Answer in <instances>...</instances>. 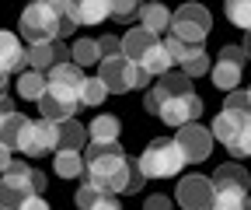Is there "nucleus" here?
I'll return each mask as SVG.
<instances>
[{"label":"nucleus","mask_w":251,"mask_h":210,"mask_svg":"<svg viewBox=\"0 0 251 210\" xmlns=\"http://www.w3.org/2000/svg\"><path fill=\"white\" fill-rule=\"evenodd\" d=\"M87 182L108 196H119L129 186V158L122 144H87Z\"/></svg>","instance_id":"nucleus-1"},{"label":"nucleus","mask_w":251,"mask_h":210,"mask_svg":"<svg viewBox=\"0 0 251 210\" xmlns=\"http://www.w3.org/2000/svg\"><path fill=\"white\" fill-rule=\"evenodd\" d=\"M21 35L31 46H42V42H59L63 35H70L77 21L70 18V4H59V0H46V4H31L21 11Z\"/></svg>","instance_id":"nucleus-2"},{"label":"nucleus","mask_w":251,"mask_h":210,"mask_svg":"<svg viewBox=\"0 0 251 210\" xmlns=\"http://www.w3.org/2000/svg\"><path fill=\"white\" fill-rule=\"evenodd\" d=\"M251 189V175L237 161H227L213 172V210H244Z\"/></svg>","instance_id":"nucleus-3"},{"label":"nucleus","mask_w":251,"mask_h":210,"mask_svg":"<svg viewBox=\"0 0 251 210\" xmlns=\"http://www.w3.org/2000/svg\"><path fill=\"white\" fill-rule=\"evenodd\" d=\"M136 161H140L147 179H175L188 165L185 154H181V147L175 144V137H153Z\"/></svg>","instance_id":"nucleus-4"},{"label":"nucleus","mask_w":251,"mask_h":210,"mask_svg":"<svg viewBox=\"0 0 251 210\" xmlns=\"http://www.w3.org/2000/svg\"><path fill=\"white\" fill-rule=\"evenodd\" d=\"M98 77L105 81L108 88V95H126V91H133V88H147L153 77L140 70V63H133V60H126V56H108L98 63Z\"/></svg>","instance_id":"nucleus-5"},{"label":"nucleus","mask_w":251,"mask_h":210,"mask_svg":"<svg viewBox=\"0 0 251 210\" xmlns=\"http://www.w3.org/2000/svg\"><path fill=\"white\" fill-rule=\"evenodd\" d=\"M35 172L39 168H31L25 161H14L4 179H0V210H21L31 196H39L35 193Z\"/></svg>","instance_id":"nucleus-6"},{"label":"nucleus","mask_w":251,"mask_h":210,"mask_svg":"<svg viewBox=\"0 0 251 210\" xmlns=\"http://www.w3.org/2000/svg\"><path fill=\"white\" fill-rule=\"evenodd\" d=\"M213 28V14L202 4H181L171 18V35L188 42V46H202V39Z\"/></svg>","instance_id":"nucleus-7"},{"label":"nucleus","mask_w":251,"mask_h":210,"mask_svg":"<svg viewBox=\"0 0 251 210\" xmlns=\"http://www.w3.org/2000/svg\"><path fill=\"white\" fill-rule=\"evenodd\" d=\"M244 46H224L220 49V56L213 60V70H209V77H213V84L220 88V91H237V84H241V70H244Z\"/></svg>","instance_id":"nucleus-8"},{"label":"nucleus","mask_w":251,"mask_h":210,"mask_svg":"<svg viewBox=\"0 0 251 210\" xmlns=\"http://www.w3.org/2000/svg\"><path fill=\"white\" fill-rule=\"evenodd\" d=\"M49 95L52 98H63V102H70V105H80V95H84V70L77 63H59L52 67L49 74Z\"/></svg>","instance_id":"nucleus-9"},{"label":"nucleus","mask_w":251,"mask_h":210,"mask_svg":"<svg viewBox=\"0 0 251 210\" xmlns=\"http://www.w3.org/2000/svg\"><path fill=\"white\" fill-rule=\"evenodd\" d=\"M56 123H46V119H28V126L21 130V140H18V151L28 154V158H42L49 151H56Z\"/></svg>","instance_id":"nucleus-10"},{"label":"nucleus","mask_w":251,"mask_h":210,"mask_svg":"<svg viewBox=\"0 0 251 210\" xmlns=\"http://www.w3.org/2000/svg\"><path fill=\"white\" fill-rule=\"evenodd\" d=\"M164 119L168 126H192L196 119L202 116V98L192 91V95H164V105H161V112H157Z\"/></svg>","instance_id":"nucleus-11"},{"label":"nucleus","mask_w":251,"mask_h":210,"mask_svg":"<svg viewBox=\"0 0 251 210\" xmlns=\"http://www.w3.org/2000/svg\"><path fill=\"white\" fill-rule=\"evenodd\" d=\"M175 200L181 210H213V179L206 175H181L175 189Z\"/></svg>","instance_id":"nucleus-12"},{"label":"nucleus","mask_w":251,"mask_h":210,"mask_svg":"<svg viewBox=\"0 0 251 210\" xmlns=\"http://www.w3.org/2000/svg\"><path fill=\"white\" fill-rule=\"evenodd\" d=\"M175 144L181 147L185 161L199 165V161H206V158H209V151H213V130H206V126H199V123L181 126V130H178V137H175Z\"/></svg>","instance_id":"nucleus-13"},{"label":"nucleus","mask_w":251,"mask_h":210,"mask_svg":"<svg viewBox=\"0 0 251 210\" xmlns=\"http://www.w3.org/2000/svg\"><path fill=\"white\" fill-rule=\"evenodd\" d=\"M59 63H74L70 60V46L67 42H42V46H28V70L49 74Z\"/></svg>","instance_id":"nucleus-14"},{"label":"nucleus","mask_w":251,"mask_h":210,"mask_svg":"<svg viewBox=\"0 0 251 210\" xmlns=\"http://www.w3.org/2000/svg\"><path fill=\"white\" fill-rule=\"evenodd\" d=\"M28 67V49L14 32H0V70L4 74H25Z\"/></svg>","instance_id":"nucleus-15"},{"label":"nucleus","mask_w":251,"mask_h":210,"mask_svg":"<svg viewBox=\"0 0 251 210\" xmlns=\"http://www.w3.org/2000/svg\"><path fill=\"white\" fill-rule=\"evenodd\" d=\"M70 18L77 25H101L105 18H112V4L108 0H77L70 4Z\"/></svg>","instance_id":"nucleus-16"},{"label":"nucleus","mask_w":251,"mask_h":210,"mask_svg":"<svg viewBox=\"0 0 251 210\" xmlns=\"http://www.w3.org/2000/svg\"><path fill=\"white\" fill-rule=\"evenodd\" d=\"M153 42H157V35H150L143 25L140 28H129V32L122 35V56L133 60V63H140V60L153 49Z\"/></svg>","instance_id":"nucleus-17"},{"label":"nucleus","mask_w":251,"mask_h":210,"mask_svg":"<svg viewBox=\"0 0 251 210\" xmlns=\"http://www.w3.org/2000/svg\"><path fill=\"white\" fill-rule=\"evenodd\" d=\"M119 130H122L119 119L108 116V112H101V116H94V119H91L87 137H91V144H119Z\"/></svg>","instance_id":"nucleus-18"},{"label":"nucleus","mask_w":251,"mask_h":210,"mask_svg":"<svg viewBox=\"0 0 251 210\" xmlns=\"http://www.w3.org/2000/svg\"><path fill=\"white\" fill-rule=\"evenodd\" d=\"M171 67H175V60H171L164 42H153V49L140 60V70L150 74V77H164V74H171Z\"/></svg>","instance_id":"nucleus-19"},{"label":"nucleus","mask_w":251,"mask_h":210,"mask_svg":"<svg viewBox=\"0 0 251 210\" xmlns=\"http://www.w3.org/2000/svg\"><path fill=\"white\" fill-rule=\"evenodd\" d=\"M56 137H59L56 151H80L87 140V126L77 119H67V123H56Z\"/></svg>","instance_id":"nucleus-20"},{"label":"nucleus","mask_w":251,"mask_h":210,"mask_svg":"<svg viewBox=\"0 0 251 210\" xmlns=\"http://www.w3.org/2000/svg\"><path fill=\"white\" fill-rule=\"evenodd\" d=\"M46 91H49V77H46V74H39V70H25V74L18 77V95H21V98H28V102H42Z\"/></svg>","instance_id":"nucleus-21"},{"label":"nucleus","mask_w":251,"mask_h":210,"mask_svg":"<svg viewBox=\"0 0 251 210\" xmlns=\"http://www.w3.org/2000/svg\"><path fill=\"white\" fill-rule=\"evenodd\" d=\"M77 109H80V105H70V102H63V98H52L49 91H46V98L39 102V112H42L46 123H67V119H74Z\"/></svg>","instance_id":"nucleus-22"},{"label":"nucleus","mask_w":251,"mask_h":210,"mask_svg":"<svg viewBox=\"0 0 251 210\" xmlns=\"http://www.w3.org/2000/svg\"><path fill=\"white\" fill-rule=\"evenodd\" d=\"M171 11L168 7H161V4H147V7H140V21H143V28L150 35H157V32H168L171 28Z\"/></svg>","instance_id":"nucleus-23"},{"label":"nucleus","mask_w":251,"mask_h":210,"mask_svg":"<svg viewBox=\"0 0 251 210\" xmlns=\"http://www.w3.org/2000/svg\"><path fill=\"white\" fill-rule=\"evenodd\" d=\"M56 175L59 179H77L87 172V161L80 158V151H56V161H52Z\"/></svg>","instance_id":"nucleus-24"},{"label":"nucleus","mask_w":251,"mask_h":210,"mask_svg":"<svg viewBox=\"0 0 251 210\" xmlns=\"http://www.w3.org/2000/svg\"><path fill=\"white\" fill-rule=\"evenodd\" d=\"M70 56L77 67H91V63H101V49H98V39H74L70 46Z\"/></svg>","instance_id":"nucleus-25"},{"label":"nucleus","mask_w":251,"mask_h":210,"mask_svg":"<svg viewBox=\"0 0 251 210\" xmlns=\"http://www.w3.org/2000/svg\"><path fill=\"white\" fill-rule=\"evenodd\" d=\"M157 88H161L164 95H192V77L181 74V70H171V74H164L157 81Z\"/></svg>","instance_id":"nucleus-26"},{"label":"nucleus","mask_w":251,"mask_h":210,"mask_svg":"<svg viewBox=\"0 0 251 210\" xmlns=\"http://www.w3.org/2000/svg\"><path fill=\"white\" fill-rule=\"evenodd\" d=\"M25 126H28V116H21V112H14L11 119H4V126H0V144H4V147H18Z\"/></svg>","instance_id":"nucleus-27"},{"label":"nucleus","mask_w":251,"mask_h":210,"mask_svg":"<svg viewBox=\"0 0 251 210\" xmlns=\"http://www.w3.org/2000/svg\"><path fill=\"white\" fill-rule=\"evenodd\" d=\"M224 112H230V116L248 119V123H251V91H230L227 102H224Z\"/></svg>","instance_id":"nucleus-28"},{"label":"nucleus","mask_w":251,"mask_h":210,"mask_svg":"<svg viewBox=\"0 0 251 210\" xmlns=\"http://www.w3.org/2000/svg\"><path fill=\"white\" fill-rule=\"evenodd\" d=\"M105 98H108V88H105V81H101V77H87V81H84L80 105H94V109H98Z\"/></svg>","instance_id":"nucleus-29"},{"label":"nucleus","mask_w":251,"mask_h":210,"mask_svg":"<svg viewBox=\"0 0 251 210\" xmlns=\"http://www.w3.org/2000/svg\"><path fill=\"white\" fill-rule=\"evenodd\" d=\"M227 18H230L237 28L251 32V0H230V4H227Z\"/></svg>","instance_id":"nucleus-30"},{"label":"nucleus","mask_w":251,"mask_h":210,"mask_svg":"<svg viewBox=\"0 0 251 210\" xmlns=\"http://www.w3.org/2000/svg\"><path fill=\"white\" fill-rule=\"evenodd\" d=\"M164 46H168L171 60H175V63H181V67H185L188 60H192V56H196V53L202 49V46H188V42H181V39H175V35H171V39H168Z\"/></svg>","instance_id":"nucleus-31"},{"label":"nucleus","mask_w":251,"mask_h":210,"mask_svg":"<svg viewBox=\"0 0 251 210\" xmlns=\"http://www.w3.org/2000/svg\"><path fill=\"white\" fill-rule=\"evenodd\" d=\"M209 70H213V63H209V56H206V49H199V53H196L192 60H188L185 67H181V74H188L192 81H196V77H202V74H209Z\"/></svg>","instance_id":"nucleus-32"},{"label":"nucleus","mask_w":251,"mask_h":210,"mask_svg":"<svg viewBox=\"0 0 251 210\" xmlns=\"http://www.w3.org/2000/svg\"><path fill=\"white\" fill-rule=\"evenodd\" d=\"M101 196H105V193H101V189H94V186H91V182H84V186H80V189H77V196H74V203H77V207H80V210H91V207H94V203H98V200H101Z\"/></svg>","instance_id":"nucleus-33"},{"label":"nucleus","mask_w":251,"mask_h":210,"mask_svg":"<svg viewBox=\"0 0 251 210\" xmlns=\"http://www.w3.org/2000/svg\"><path fill=\"white\" fill-rule=\"evenodd\" d=\"M143 182H147V175H143L140 161H133V158H129V186H126V196H129V193H140V189H143Z\"/></svg>","instance_id":"nucleus-34"},{"label":"nucleus","mask_w":251,"mask_h":210,"mask_svg":"<svg viewBox=\"0 0 251 210\" xmlns=\"http://www.w3.org/2000/svg\"><path fill=\"white\" fill-rule=\"evenodd\" d=\"M227 151H230L234 158H251V126H248V130H244V133L227 147Z\"/></svg>","instance_id":"nucleus-35"},{"label":"nucleus","mask_w":251,"mask_h":210,"mask_svg":"<svg viewBox=\"0 0 251 210\" xmlns=\"http://www.w3.org/2000/svg\"><path fill=\"white\" fill-rule=\"evenodd\" d=\"M98 49H101V60H108V56H122V39H115V35H101V39H98Z\"/></svg>","instance_id":"nucleus-36"},{"label":"nucleus","mask_w":251,"mask_h":210,"mask_svg":"<svg viewBox=\"0 0 251 210\" xmlns=\"http://www.w3.org/2000/svg\"><path fill=\"white\" fill-rule=\"evenodd\" d=\"M161 105H164V91H161V88H147V95H143V109L147 112H161Z\"/></svg>","instance_id":"nucleus-37"},{"label":"nucleus","mask_w":251,"mask_h":210,"mask_svg":"<svg viewBox=\"0 0 251 210\" xmlns=\"http://www.w3.org/2000/svg\"><path fill=\"white\" fill-rule=\"evenodd\" d=\"M133 14H140V4H133V0H115L112 4V18H119V21L133 18Z\"/></svg>","instance_id":"nucleus-38"},{"label":"nucleus","mask_w":251,"mask_h":210,"mask_svg":"<svg viewBox=\"0 0 251 210\" xmlns=\"http://www.w3.org/2000/svg\"><path fill=\"white\" fill-rule=\"evenodd\" d=\"M143 210H171V200L164 193H153V196L143 200Z\"/></svg>","instance_id":"nucleus-39"},{"label":"nucleus","mask_w":251,"mask_h":210,"mask_svg":"<svg viewBox=\"0 0 251 210\" xmlns=\"http://www.w3.org/2000/svg\"><path fill=\"white\" fill-rule=\"evenodd\" d=\"M91 210H122V207H119V196H108V193H105V196L94 203Z\"/></svg>","instance_id":"nucleus-40"},{"label":"nucleus","mask_w":251,"mask_h":210,"mask_svg":"<svg viewBox=\"0 0 251 210\" xmlns=\"http://www.w3.org/2000/svg\"><path fill=\"white\" fill-rule=\"evenodd\" d=\"M14 112H18V109H14V102L4 95V98H0V126H4V119H11Z\"/></svg>","instance_id":"nucleus-41"},{"label":"nucleus","mask_w":251,"mask_h":210,"mask_svg":"<svg viewBox=\"0 0 251 210\" xmlns=\"http://www.w3.org/2000/svg\"><path fill=\"white\" fill-rule=\"evenodd\" d=\"M14 165V158H11V147H4V144H0V172H7Z\"/></svg>","instance_id":"nucleus-42"},{"label":"nucleus","mask_w":251,"mask_h":210,"mask_svg":"<svg viewBox=\"0 0 251 210\" xmlns=\"http://www.w3.org/2000/svg\"><path fill=\"white\" fill-rule=\"evenodd\" d=\"M21 210H49V203H46L42 196H31V200H28V203H25Z\"/></svg>","instance_id":"nucleus-43"},{"label":"nucleus","mask_w":251,"mask_h":210,"mask_svg":"<svg viewBox=\"0 0 251 210\" xmlns=\"http://www.w3.org/2000/svg\"><path fill=\"white\" fill-rule=\"evenodd\" d=\"M244 56L251 60V32H248V39H244Z\"/></svg>","instance_id":"nucleus-44"},{"label":"nucleus","mask_w":251,"mask_h":210,"mask_svg":"<svg viewBox=\"0 0 251 210\" xmlns=\"http://www.w3.org/2000/svg\"><path fill=\"white\" fill-rule=\"evenodd\" d=\"M4 84H7V74H4V70H0V88H4Z\"/></svg>","instance_id":"nucleus-45"},{"label":"nucleus","mask_w":251,"mask_h":210,"mask_svg":"<svg viewBox=\"0 0 251 210\" xmlns=\"http://www.w3.org/2000/svg\"><path fill=\"white\" fill-rule=\"evenodd\" d=\"M248 210H251V196H248Z\"/></svg>","instance_id":"nucleus-46"},{"label":"nucleus","mask_w":251,"mask_h":210,"mask_svg":"<svg viewBox=\"0 0 251 210\" xmlns=\"http://www.w3.org/2000/svg\"><path fill=\"white\" fill-rule=\"evenodd\" d=\"M0 98H4V88H0Z\"/></svg>","instance_id":"nucleus-47"}]
</instances>
